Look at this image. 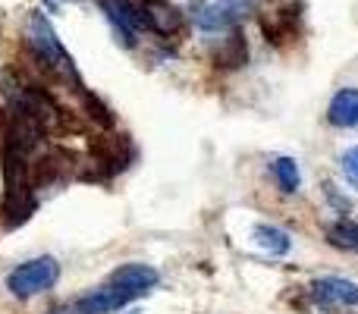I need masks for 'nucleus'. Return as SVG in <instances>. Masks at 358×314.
Instances as JSON below:
<instances>
[{
	"label": "nucleus",
	"instance_id": "nucleus-1",
	"mask_svg": "<svg viewBox=\"0 0 358 314\" xmlns=\"http://www.w3.org/2000/svg\"><path fill=\"white\" fill-rule=\"evenodd\" d=\"M57 280H60V264H57V258L41 255V258H31V261H25V264H19L16 271H10L6 290L16 299H31V296L48 292Z\"/></svg>",
	"mask_w": 358,
	"mask_h": 314
},
{
	"label": "nucleus",
	"instance_id": "nucleus-2",
	"mask_svg": "<svg viewBox=\"0 0 358 314\" xmlns=\"http://www.w3.org/2000/svg\"><path fill=\"white\" fill-rule=\"evenodd\" d=\"M136 299H138V292L107 283L104 290H94V292H88V296H82L79 302H76V311L79 314H110V311L126 308V305L136 302Z\"/></svg>",
	"mask_w": 358,
	"mask_h": 314
},
{
	"label": "nucleus",
	"instance_id": "nucleus-3",
	"mask_svg": "<svg viewBox=\"0 0 358 314\" xmlns=\"http://www.w3.org/2000/svg\"><path fill=\"white\" fill-rule=\"evenodd\" d=\"M138 16H142L145 29L157 31V35H176L182 29V13L167 0H142Z\"/></svg>",
	"mask_w": 358,
	"mask_h": 314
},
{
	"label": "nucleus",
	"instance_id": "nucleus-4",
	"mask_svg": "<svg viewBox=\"0 0 358 314\" xmlns=\"http://www.w3.org/2000/svg\"><path fill=\"white\" fill-rule=\"evenodd\" d=\"M311 296L324 305H358V286L343 277H324L311 283Z\"/></svg>",
	"mask_w": 358,
	"mask_h": 314
},
{
	"label": "nucleus",
	"instance_id": "nucleus-5",
	"mask_svg": "<svg viewBox=\"0 0 358 314\" xmlns=\"http://www.w3.org/2000/svg\"><path fill=\"white\" fill-rule=\"evenodd\" d=\"M157 280L161 277H157L155 267H148V264H123V267H117V271L110 273L107 283L123 286V290H132V292H138V296H145L151 286H157Z\"/></svg>",
	"mask_w": 358,
	"mask_h": 314
},
{
	"label": "nucleus",
	"instance_id": "nucleus-6",
	"mask_svg": "<svg viewBox=\"0 0 358 314\" xmlns=\"http://www.w3.org/2000/svg\"><path fill=\"white\" fill-rule=\"evenodd\" d=\"M327 120L336 129H352L358 126V88H343L334 94L327 107Z\"/></svg>",
	"mask_w": 358,
	"mask_h": 314
},
{
	"label": "nucleus",
	"instance_id": "nucleus-7",
	"mask_svg": "<svg viewBox=\"0 0 358 314\" xmlns=\"http://www.w3.org/2000/svg\"><path fill=\"white\" fill-rule=\"evenodd\" d=\"M236 6H201L195 3V22L201 29H227V25L236 22Z\"/></svg>",
	"mask_w": 358,
	"mask_h": 314
},
{
	"label": "nucleus",
	"instance_id": "nucleus-8",
	"mask_svg": "<svg viewBox=\"0 0 358 314\" xmlns=\"http://www.w3.org/2000/svg\"><path fill=\"white\" fill-rule=\"evenodd\" d=\"M255 242H258V248H264L267 255H286L292 248L289 236H286L283 229H277V227H267V223L255 227Z\"/></svg>",
	"mask_w": 358,
	"mask_h": 314
},
{
	"label": "nucleus",
	"instance_id": "nucleus-9",
	"mask_svg": "<svg viewBox=\"0 0 358 314\" xmlns=\"http://www.w3.org/2000/svg\"><path fill=\"white\" fill-rule=\"evenodd\" d=\"M273 176H277L280 189H283L286 195L299 192V185H302V173H299V164L292 157H277L273 160Z\"/></svg>",
	"mask_w": 358,
	"mask_h": 314
},
{
	"label": "nucleus",
	"instance_id": "nucleus-10",
	"mask_svg": "<svg viewBox=\"0 0 358 314\" xmlns=\"http://www.w3.org/2000/svg\"><path fill=\"white\" fill-rule=\"evenodd\" d=\"M327 239H330V245L346 248V252L358 255V227H355V223H349V220L334 223V227L327 229Z\"/></svg>",
	"mask_w": 358,
	"mask_h": 314
},
{
	"label": "nucleus",
	"instance_id": "nucleus-11",
	"mask_svg": "<svg viewBox=\"0 0 358 314\" xmlns=\"http://www.w3.org/2000/svg\"><path fill=\"white\" fill-rule=\"evenodd\" d=\"M245 57H248V48L239 35H229L227 41H223V48L217 50V63H220V66H242Z\"/></svg>",
	"mask_w": 358,
	"mask_h": 314
},
{
	"label": "nucleus",
	"instance_id": "nucleus-12",
	"mask_svg": "<svg viewBox=\"0 0 358 314\" xmlns=\"http://www.w3.org/2000/svg\"><path fill=\"white\" fill-rule=\"evenodd\" d=\"M340 166H343V176H346L349 183H352L355 189H358V145H355V148H349L346 155H343Z\"/></svg>",
	"mask_w": 358,
	"mask_h": 314
},
{
	"label": "nucleus",
	"instance_id": "nucleus-13",
	"mask_svg": "<svg viewBox=\"0 0 358 314\" xmlns=\"http://www.w3.org/2000/svg\"><path fill=\"white\" fill-rule=\"evenodd\" d=\"M54 314H69V311H54Z\"/></svg>",
	"mask_w": 358,
	"mask_h": 314
}]
</instances>
